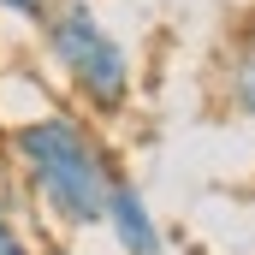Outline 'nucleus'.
<instances>
[{"label": "nucleus", "instance_id": "20e7f679", "mask_svg": "<svg viewBox=\"0 0 255 255\" xmlns=\"http://www.w3.org/2000/svg\"><path fill=\"white\" fill-rule=\"evenodd\" d=\"M214 95L226 113L255 125V6H244L214 54Z\"/></svg>", "mask_w": 255, "mask_h": 255}, {"label": "nucleus", "instance_id": "39448f33", "mask_svg": "<svg viewBox=\"0 0 255 255\" xmlns=\"http://www.w3.org/2000/svg\"><path fill=\"white\" fill-rule=\"evenodd\" d=\"M54 6H60V0H0V18L36 36V30L48 24V12H54Z\"/></svg>", "mask_w": 255, "mask_h": 255}, {"label": "nucleus", "instance_id": "7ed1b4c3", "mask_svg": "<svg viewBox=\"0 0 255 255\" xmlns=\"http://www.w3.org/2000/svg\"><path fill=\"white\" fill-rule=\"evenodd\" d=\"M101 232L113 238V250L119 255H166V226H160V214H154V202L142 196L136 178H113V190H107V214H101Z\"/></svg>", "mask_w": 255, "mask_h": 255}, {"label": "nucleus", "instance_id": "f257e3e1", "mask_svg": "<svg viewBox=\"0 0 255 255\" xmlns=\"http://www.w3.org/2000/svg\"><path fill=\"white\" fill-rule=\"evenodd\" d=\"M6 160L30 196V208L54 232H65V238L101 232L107 190L119 178V154L101 136V119L77 113L71 101H54L6 130Z\"/></svg>", "mask_w": 255, "mask_h": 255}, {"label": "nucleus", "instance_id": "f03ea898", "mask_svg": "<svg viewBox=\"0 0 255 255\" xmlns=\"http://www.w3.org/2000/svg\"><path fill=\"white\" fill-rule=\"evenodd\" d=\"M36 54L65 89V101L89 119H125L136 101V54L101 18L95 0H60L36 30Z\"/></svg>", "mask_w": 255, "mask_h": 255}, {"label": "nucleus", "instance_id": "0eeeda50", "mask_svg": "<svg viewBox=\"0 0 255 255\" xmlns=\"http://www.w3.org/2000/svg\"><path fill=\"white\" fill-rule=\"evenodd\" d=\"M42 255H89V250H77V244H48Z\"/></svg>", "mask_w": 255, "mask_h": 255}, {"label": "nucleus", "instance_id": "423d86ee", "mask_svg": "<svg viewBox=\"0 0 255 255\" xmlns=\"http://www.w3.org/2000/svg\"><path fill=\"white\" fill-rule=\"evenodd\" d=\"M0 255H42L36 244H30V232L18 226V214H12L6 190H0Z\"/></svg>", "mask_w": 255, "mask_h": 255}]
</instances>
